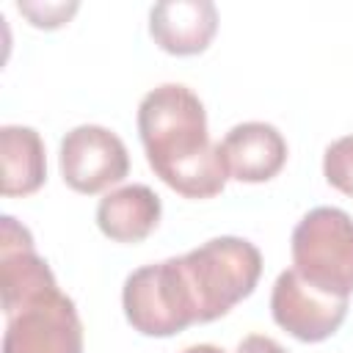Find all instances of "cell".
<instances>
[{
  "mask_svg": "<svg viewBox=\"0 0 353 353\" xmlns=\"http://www.w3.org/2000/svg\"><path fill=\"white\" fill-rule=\"evenodd\" d=\"M138 132L149 168L185 199H212L226 188L221 143L210 141L207 110L182 83L152 88L138 105Z\"/></svg>",
  "mask_w": 353,
  "mask_h": 353,
  "instance_id": "cell-1",
  "label": "cell"
},
{
  "mask_svg": "<svg viewBox=\"0 0 353 353\" xmlns=\"http://www.w3.org/2000/svg\"><path fill=\"white\" fill-rule=\"evenodd\" d=\"M3 353H83V323L47 262H14L0 276Z\"/></svg>",
  "mask_w": 353,
  "mask_h": 353,
  "instance_id": "cell-2",
  "label": "cell"
},
{
  "mask_svg": "<svg viewBox=\"0 0 353 353\" xmlns=\"http://www.w3.org/2000/svg\"><path fill=\"white\" fill-rule=\"evenodd\" d=\"M193 306L196 323H212L223 317L234 303L248 298L262 276V254L243 237H212L199 248L179 256Z\"/></svg>",
  "mask_w": 353,
  "mask_h": 353,
  "instance_id": "cell-3",
  "label": "cell"
},
{
  "mask_svg": "<svg viewBox=\"0 0 353 353\" xmlns=\"http://www.w3.org/2000/svg\"><path fill=\"white\" fill-rule=\"evenodd\" d=\"M292 270L334 298L353 292V218L339 207H314L292 229Z\"/></svg>",
  "mask_w": 353,
  "mask_h": 353,
  "instance_id": "cell-4",
  "label": "cell"
},
{
  "mask_svg": "<svg viewBox=\"0 0 353 353\" xmlns=\"http://www.w3.org/2000/svg\"><path fill=\"white\" fill-rule=\"evenodd\" d=\"M127 323L143 336H174L196 323L193 295L179 256L132 270L121 290Z\"/></svg>",
  "mask_w": 353,
  "mask_h": 353,
  "instance_id": "cell-5",
  "label": "cell"
},
{
  "mask_svg": "<svg viewBox=\"0 0 353 353\" xmlns=\"http://www.w3.org/2000/svg\"><path fill=\"white\" fill-rule=\"evenodd\" d=\"M58 165L63 182L72 190L94 196L127 176L130 154L113 130L99 124H80L61 138Z\"/></svg>",
  "mask_w": 353,
  "mask_h": 353,
  "instance_id": "cell-6",
  "label": "cell"
},
{
  "mask_svg": "<svg viewBox=\"0 0 353 353\" xmlns=\"http://www.w3.org/2000/svg\"><path fill=\"white\" fill-rule=\"evenodd\" d=\"M270 314L290 336L323 342L339 331L347 317V298H334L303 281L292 268L281 270L270 292Z\"/></svg>",
  "mask_w": 353,
  "mask_h": 353,
  "instance_id": "cell-7",
  "label": "cell"
},
{
  "mask_svg": "<svg viewBox=\"0 0 353 353\" xmlns=\"http://www.w3.org/2000/svg\"><path fill=\"white\" fill-rule=\"evenodd\" d=\"M218 30V8L210 0H165L149 11V33L168 55H199Z\"/></svg>",
  "mask_w": 353,
  "mask_h": 353,
  "instance_id": "cell-8",
  "label": "cell"
},
{
  "mask_svg": "<svg viewBox=\"0 0 353 353\" xmlns=\"http://www.w3.org/2000/svg\"><path fill=\"white\" fill-rule=\"evenodd\" d=\"M229 176L237 182H268L287 163V141L268 121L234 124L221 141Z\"/></svg>",
  "mask_w": 353,
  "mask_h": 353,
  "instance_id": "cell-9",
  "label": "cell"
},
{
  "mask_svg": "<svg viewBox=\"0 0 353 353\" xmlns=\"http://www.w3.org/2000/svg\"><path fill=\"white\" fill-rule=\"evenodd\" d=\"M163 215L160 196L149 185H124L110 190L97 204V226L113 243L146 240Z\"/></svg>",
  "mask_w": 353,
  "mask_h": 353,
  "instance_id": "cell-10",
  "label": "cell"
},
{
  "mask_svg": "<svg viewBox=\"0 0 353 353\" xmlns=\"http://www.w3.org/2000/svg\"><path fill=\"white\" fill-rule=\"evenodd\" d=\"M0 163H3V196H30L47 179L44 141L33 127L6 124L0 130Z\"/></svg>",
  "mask_w": 353,
  "mask_h": 353,
  "instance_id": "cell-11",
  "label": "cell"
},
{
  "mask_svg": "<svg viewBox=\"0 0 353 353\" xmlns=\"http://www.w3.org/2000/svg\"><path fill=\"white\" fill-rule=\"evenodd\" d=\"M323 174L331 188L353 199V135L336 138L323 154Z\"/></svg>",
  "mask_w": 353,
  "mask_h": 353,
  "instance_id": "cell-12",
  "label": "cell"
},
{
  "mask_svg": "<svg viewBox=\"0 0 353 353\" xmlns=\"http://www.w3.org/2000/svg\"><path fill=\"white\" fill-rule=\"evenodd\" d=\"M19 14H25L30 19L33 28H61L74 11H77V3H17Z\"/></svg>",
  "mask_w": 353,
  "mask_h": 353,
  "instance_id": "cell-13",
  "label": "cell"
},
{
  "mask_svg": "<svg viewBox=\"0 0 353 353\" xmlns=\"http://www.w3.org/2000/svg\"><path fill=\"white\" fill-rule=\"evenodd\" d=\"M237 353H287L273 336H265V334H248L240 345H237Z\"/></svg>",
  "mask_w": 353,
  "mask_h": 353,
  "instance_id": "cell-14",
  "label": "cell"
},
{
  "mask_svg": "<svg viewBox=\"0 0 353 353\" xmlns=\"http://www.w3.org/2000/svg\"><path fill=\"white\" fill-rule=\"evenodd\" d=\"M182 353H226L223 347H218V345H190V347H185Z\"/></svg>",
  "mask_w": 353,
  "mask_h": 353,
  "instance_id": "cell-15",
  "label": "cell"
}]
</instances>
